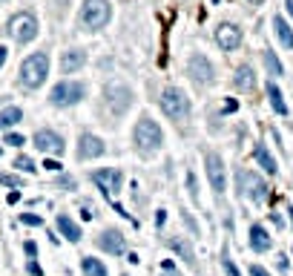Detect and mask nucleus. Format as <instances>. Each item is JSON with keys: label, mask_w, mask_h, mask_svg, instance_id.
<instances>
[{"label": "nucleus", "mask_w": 293, "mask_h": 276, "mask_svg": "<svg viewBox=\"0 0 293 276\" xmlns=\"http://www.w3.org/2000/svg\"><path fill=\"white\" fill-rule=\"evenodd\" d=\"M49 75V55L46 52H35L29 55L26 61L20 63V84L26 89H37Z\"/></svg>", "instance_id": "f257e3e1"}, {"label": "nucleus", "mask_w": 293, "mask_h": 276, "mask_svg": "<svg viewBox=\"0 0 293 276\" xmlns=\"http://www.w3.org/2000/svg\"><path fill=\"white\" fill-rule=\"evenodd\" d=\"M161 141H164V133H161V127L152 118H141L135 124V144H138V150L155 152L161 147Z\"/></svg>", "instance_id": "f03ea898"}, {"label": "nucleus", "mask_w": 293, "mask_h": 276, "mask_svg": "<svg viewBox=\"0 0 293 276\" xmlns=\"http://www.w3.org/2000/svg\"><path fill=\"white\" fill-rule=\"evenodd\" d=\"M236 184H239V193L250 202H265L267 199V181L262 176H256L253 170H239Z\"/></svg>", "instance_id": "7ed1b4c3"}, {"label": "nucleus", "mask_w": 293, "mask_h": 276, "mask_svg": "<svg viewBox=\"0 0 293 276\" xmlns=\"http://www.w3.org/2000/svg\"><path fill=\"white\" fill-rule=\"evenodd\" d=\"M112 18V6L109 0H87L83 3V12H80V20L87 29H104Z\"/></svg>", "instance_id": "20e7f679"}, {"label": "nucleus", "mask_w": 293, "mask_h": 276, "mask_svg": "<svg viewBox=\"0 0 293 276\" xmlns=\"http://www.w3.org/2000/svg\"><path fill=\"white\" fill-rule=\"evenodd\" d=\"M161 109H164L173 121H181V118L190 115V101H187V95L178 87H167L161 92Z\"/></svg>", "instance_id": "39448f33"}, {"label": "nucleus", "mask_w": 293, "mask_h": 276, "mask_svg": "<svg viewBox=\"0 0 293 276\" xmlns=\"http://www.w3.org/2000/svg\"><path fill=\"white\" fill-rule=\"evenodd\" d=\"M9 35L15 37L20 46L32 44V41L37 37V20H35V15H29V12L15 15V18L9 20Z\"/></svg>", "instance_id": "423d86ee"}, {"label": "nucleus", "mask_w": 293, "mask_h": 276, "mask_svg": "<svg viewBox=\"0 0 293 276\" xmlns=\"http://www.w3.org/2000/svg\"><path fill=\"white\" fill-rule=\"evenodd\" d=\"M83 95H87V87H83V84H78V81H61V84L52 89L49 101H52L55 107H72V104H78Z\"/></svg>", "instance_id": "0eeeda50"}, {"label": "nucleus", "mask_w": 293, "mask_h": 276, "mask_svg": "<svg viewBox=\"0 0 293 276\" xmlns=\"http://www.w3.org/2000/svg\"><path fill=\"white\" fill-rule=\"evenodd\" d=\"M130 104H133V92H130V87H124V84H109L107 87V107L112 115H124L127 109H130Z\"/></svg>", "instance_id": "6e6552de"}, {"label": "nucleus", "mask_w": 293, "mask_h": 276, "mask_svg": "<svg viewBox=\"0 0 293 276\" xmlns=\"http://www.w3.org/2000/svg\"><path fill=\"white\" fill-rule=\"evenodd\" d=\"M204 164H207V178H210V187H213L216 193H224V190H227V173H224L222 155L210 152V155L204 159Z\"/></svg>", "instance_id": "1a4fd4ad"}, {"label": "nucleus", "mask_w": 293, "mask_h": 276, "mask_svg": "<svg viewBox=\"0 0 293 276\" xmlns=\"http://www.w3.org/2000/svg\"><path fill=\"white\" fill-rule=\"evenodd\" d=\"M32 144H35L40 152H55V155H63V150H66L63 138L58 133H52V130H37Z\"/></svg>", "instance_id": "9d476101"}, {"label": "nucleus", "mask_w": 293, "mask_h": 276, "mask_svg": "<svg viewBox=\"0 0 293 276\" xmlns=\"http://www.w3.org/2000/svg\"><path fill=\"white\" fill-rule=\"evenodd\" d=\"M216 41H219V46H222L224 52H233V49L241 46V29L236 23H222V26L216 29Z\"/></svg>", "instance_id": "9b49d317"}, {"label": "nucleus", "mask_w": 293, "mask_h": 276, "mask_svg": "<svg viewBox=\"0 0 293 276\" xmlns=\"http://www.w3.org/2000/svg\"><path fill=\"white\" fill-rule=\"evenodd\" d=\"M187 75L198 84H207V81H213V66L207 61L204 55H193L190 61H187Z\"/></svg>", "instance_id": "f8f14e48"}, {"label": "nucleus", "mask_w": 293, "mask_h": 276, "mask_svg": "<svg viewBox=\"0 0 293 276\" xmlns=\"http://www.w3.org/2000/svg\"><path fill=\"white\" fill-rule=\"evenodd\" d=\"M92 178H95V184L101 187V193H104V196H112V193H118V190H121V173H118V170H112V167L98 170Z\"/></svg>", "instance_id": "ddd939ff"}, {"label": "nucleus", "mask_w": 293, "mask_h": 276, "mask_svg": "<svg viewBox=\"0 0 293 276\" xmlns=\"http://www.w3.org/2000/svg\"><path fill=\"white\" fill-rule=\"evenodd\" d=\"M95 245H98L101 250L112 253V256H121V253L127 250V242H124V236H121L118 230H104V233L95 239Z\"/></svg>", "instance_id": "4468645a"}, {"label": "nucleus", "mask_w": 293, "mask_h": 276, "mask_svg": "<svg viewBox=\"0 0 293 276\" xmlns=\"http://www.w3.org/2000/svg\"><path fill=\"white\" fill-rule=\"evenodd\" d=\"M104 141L98 138V135H92V133H83L80 135V144H78V159H98V155H104Z\"/></svg>", "instance_id": "2eb2a0df"}, {"label": "nucleus", "mask_w": 293, "mask_h": 276, "mask_svg": "<svg viewBox=\"0 0 293 276\" xmlns=\"http://www.w3.org/2000/svg\"><path fill=\"white\" fill-rule=\"evenodd\" d=\"M270 245H273V239L267 236L265 227H262V224H253V227H250V248L256 250V253H265V250H270Z\"/></svg>", "instance_id": "dca6fc26"}, {"label": "nucleus", "mask_w": 293, "mask_h": 276, "mask_svg": "<svg viewBox=\"0 0 293 276\" xmlns=\"http://www.w3.org/2000/svg\"><path fill=\"white\" fill-rule=\"evenodd\" d=\"M233 84H236V89H241V92H250V89H256V75H253L250 66H239L236 75H233Z\"/></svg>", "instance_id": "f3484780"}, {"label": "nucleus", "mask_w": 293, "mask_h": 276, "mask_svg": "<svg viewBox=\"0 0 293 276\" xmlns=\"http://www.w3.org/2000/svg\"><path fill=\"white\" fill-rule=\"evenodd\" d=\"M58 230L63 233V239L66 242H80V224L78 222H72L69 216H58Z\"/></svg>", "instance_id": "a211bd4d"}, {"label": "nucleus", "mask_w": 293, "mask_h": 276, "mask_svg": "<svg viewBox=\"0 0 293 276\" xmlns=\"http://www.w3.org/2000/svg\"><path fill=\"white\" fill-rule=\"evenodd\" d=\"M273 32H276V37H279V44H282L284 49H293V29L287 26V20L276 15L273 18Z\"/></svg>", "instance_id": "6ab92c4d"}, {"label": "nucleus", "mask_w": 293, "mask_h": 276, "mask_svg": "<svg viewBox=\"0 0 293 276\" xmlns=\"http://www.w3.org/2000/svg\"><path fill=\"white\" fill-rule=\"evenodd\" d=\"M83 63H87V55L80 52V49H72V52H66V55H63V63H61V66H63V75L78 72Z\"/></svg>", "instance_id": "aec40b11"}, {"label": "nucleus", "mask_w": 293, "mask_h": 276, "mask_svg": "<svg viewBox=\"0 0 293 276\" xmlns=\"http://www.w3.org/2000/svg\"><path fill=\"white\" fill-rule=\"evenodd\" d=\"M23 121V109L20 107H3L0 109V130H6V127H15Z\"/></svg>", "instance_id": "412c9836"}, {"label": "nucleus", "mask_w": 293, "mask_h": 276, "mask_svg": "<svg viewBox=\"0 0 293 276\" xmlns=\"http://www.w3.org/2000/svg\"><path fill=\"white\" fill-rule=\"evenodd\" d=\"M167 245H170L173 250H176V253H178L181 259H184L187 265H195V253H193V248H190V245H187L184 239H178V236H173V239H170Z\"/></svg>", "instance_id": "4be33fe9"}, {"label": "nucleus", "mask_w": 293, "mask_h": 276, "mask_svg": "<svg viewBox=\"0 0 293 276\" xmlns=\"http://www.w3.org/2000/svg\"><path fill=\"white\" fill-rule=\"evenodd\" d=\"M267 98H270V107H273L279 115H287V104H284V95H282V89L276 87V84H267Z\"/></svg>", "instance_id": "5701e85b"}, {"label": "nucleus", "mask_w": 293, "mask_h": 276, "mask_svg": "<svg viewBox=\"0 0 293 276\" xmlns=\"http://www.w3.org/2000/svg\"><path fill=\"white\" fill-rule=\"evenodd\" d=\"M256 161H259V164H262L265 170H267V173H270V176H273L276 170H279V167H276V159L270 155V152H267V147H265V144H256Z\"/></svg>", "instance_id": "b1692460"}, {"label": "nucleus", "mask_w": 293, "mask_h": 276, "mask_svg": "<svg viewBox=\"0 0 293 276\" xmlns=\"http://www.w3.org/2000/svg\"><path fill=\"white\" fill-rule=\"evenodd\" d=\"M80 265H83V273H87V276H107V267L101 265L98 259H92V256H83Z\"/></svg>", "instance_id": "393cba45"}, {"label": "nucleus", "mask_w": 293, "mask_h": 276, "mask_svg": "<svg viewBox=\"0 0 293 276\" xmlns=\"http://www.w3.org/2000/svg\"><path fill=\"white\" fill-rule=\"evenodd\" d=\"M262 58H265V66H267V72H270V75H282V61H279V58H276V52H270V49H265V55H262Z\"/></svg>", "instance_id": "a878e982"}, {"label": "nucleus", "mask_w": 293, "mask_h": 276, "mask_svg": "<svg viewBox=\"0 0 293 276\" xmlns=\"http://www.w3.org/2000/svg\"><path fill=\"white\" fill-rule=\"evenodd\" d=\"M15 167H18L20 170V173H35V164H32V159H29V155H20V159L18 161H15Z\"/></svg>", "instance_id": "bb28decb"}, {"label": "nucleus", "mask_w": 293, "mask_h": 276, "mask_svg": "<svg viewBox=\"0 0 293 276\" xmlns=\"http://www.w3.org/2000/svg\"><path fill=\"white\" fill-rule=\"evenodd\" d=\"M20 222L29 224V227H40V224H44V219H40V216H35V213H23V216H20Z\"/></svg>", "instance_id": "cd10ccee"}, {"label": "nucleus", "mask_w": 293, "mask_h": 276, "mask_svg": "<svg viewBox=\"0 0 293 276\" xmlns=\"http://www.w3.org/2000/svg\"><path fill=\"white\" fill-rule=\"evenodd\" d=\"M0 184H6V187H20L23 181L18 176H9V173H0Z\"/></svg>", "instance_id": "c85d7f7f"}, {"label": "nucleus", "mask_w": 293, "mask_h": 276, "mask_svg": "<svg viewBox=\"0 0 293 276\" xmlns=\"http://www.w3.org/2000/svg\"><path fill=\"white\" fill-rule=\"evenodd\" d=\"M3 144H9V147H23V144H26V138H23V135H18V133H9L6 138H3Z\"/></svg>", "instance_id": "c756f323"}, {"label": "nucleus", "mask_w": 293, "mask_h": 276, "mask_svg": "<svg viewBox=\"0 0 293 276\" xmlns=\"http://www.w3.org/2000/svg\"><path fill=\"white\" fill-rule=\"evenodd\" d=\"M222 267H224V273H227V276H241V273H239V267L233 265V259H227V256L222 259Z\"/></svg>", "instance_id": "7c9ffc66"}, {"label": "nucleus", "mask_w": 293, "mask_h": 276, "mask_svg": "<svg viewBox=\"0 0 293 276\" xmlns=\"http://www.w3.org/2000/svg\"><path fill=\"white\" fill-rule=\"evenodd\" d=\"M44 167L49 170V173H61V170H63V167H61V161H55V159H46V161H44Z\"/></svg>", "instance_id": "2f4dec72"}, {"label": "nucleus", "mask_w": 293, "mask_h": 276, "mask_svg": "<svg viewBox=\"0 0 293 276\" xmlns=\"http://www.w3.org/2000/svg\"><path fill=\"white\" fill-rule=\"evenodd\" d=\"M250 276H270V273H267L262 265H253V267H250Z\"/></svg>", "instance_id": "473e14b6"}, {"label": "nucleus", "mask_w": 293, "mask_h": 276, "mask_svg": "<svg viewBox=\"0 0 293 276\" xmlns=\"http://www.w3.org/2000/svg\"><path fill=\"white\" fill-rule=\"evenodd\" d=\"M6 202H9V205H18V202H20V190H12L9 196H6Z\"/></svg>", "instance_id": "72a5a7b5"}, {"label": "nucleus", "mask_w": 293, "mask_h": 276, "mask_svg": "<svg viewBox=\"0 0 293 276\" xmlns=\"http://www.w3.org/2000/svg\"><path fill=\"white\" fill-rule=\"evenodd\" d=\"M23 250H26V256H32V259H35V253H37V245H35V242H26V248H23Z\"/></svg>", "instance_id": "f704fd0d"}, {"label": "nucleus", "mask_w": 293, "mask_h": 276, "mask_svg": "<svg viewBox=\"0 0 293 276\" xmlns=\"http://www.w3.org/2000/svg\"><path fill=\"white\" fill-rule=\"evenodd\" d=\"M26 270H29L32 276H40V265H37V262H29V265H26Z\"/></svg>", "instance_id": "c9c22d12"}, {"label": "nucleus", "mask_w": 293, "mask_h": 276, "mask_svg": "<svg viewBox=\"0 0 293 276\" xmlns=\"http://www.w3.org/2000/svg\"><path fill=\"white\" fill-rule=\"evenodd\" d=\"M236 107H239L236 101H227V104H224V112H236Z\"/></svg>", "instance_id": "e433bc0d"}, {"label": "nucleus", "mask_w": 293, "mask_h": 276, "mask_svg": "<svg viewBox=\"0 0 293 276\" xmlns=\"http://www.w3.org/2000/svg\"><path fill=\"white\" fill-rule=\"evenodd\" d=\"M6 55H9V49H6V46H0V66L6 63Z\"/></svg>", "instance_id": "4c0bfd02"}, {"label": "nucleus", "mask_w": 293, "mask_h": 276, "mask_svg": "<svg viewBox=\"0 0 293 276\" xmlns=\"http://www.w3.org/2000/svg\"><path fill=\"white\" fill-rule=\"evenodd\" d=\"M164 219H167V213H164V210H158V216H155V222H158V227L164 224Z\"/></svg>", "instance_id": "58836bf2"}, {"label": "nucleus", "mask_w": 293, "mask_h": 276, "mask_svg": "<svg viewBox=\"0 0 293 276\" xmlns=\"http://www.w3.org/2000/svg\"><path fill=\"white\" fill-rule=\"evenodd\" d=\"M284 6H287V12H290V18H293V0H284Z\"/></svg>", "instance_id": "ea45409f"}, {"label": "nucleus", "mask_w": 293, "mask_h": 276, "mask_svg": "<svg viewBox=\"0 0 293 276\" xmlns=\"http://www.w3.org/2000/svg\"><path fill=\"white\" fill-rule=\"evenodd\" d=\"M161 276H178V273H176V267H170V270H164Z\"/></svg>", "instance_id": "a19ab883"}, {"label": "nucleus", "mask_w": 293, "mask_h": 276, "mask_svg": "<svg viewBox=\"0 0 293 276\" xmlns=\"http://www.w3.org/2000/svg\"><path fill=\"white\" fill-rule=\"evenodd\" d=\"M250 6H259V3H265V0H247Z\"/></svg>", "instance_id": "79ce46f5"}, {"label": "nucleus", "mask_w": 293, "mask_h": 276, "mask_svg": "<svg viewBox=\"0 0 293 276\" xmlns=\"http://www.w3.org/2000/svg\"><path fill=\"white\" fill-rule=\"evenodd\" d=\"M287 213H290V224H293V207H290V210H287Z\"/></svg>", "instance_id": "37998d69"}, {"label": "nucleus", "mask_w": 293, "mask_h": 276, "mask_svg": "<svg viewBox=\"0 0 293 276\" xmlns=\"http://www.w3.org/2000/svg\"><path fill=\"white\" fill-rule=\"evenodd\" d=\"M0 155H3V147H0Z\"/></svg>", "instance_id": "c03bdc74"}]
</instances>
